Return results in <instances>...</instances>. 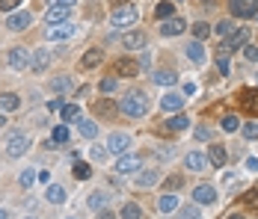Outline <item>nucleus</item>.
<instances>
[{
	"mask_svg": "<svg viewBox=\"0 0 258 219\" xmlns=\"http://www.w3.org/2000/svg\"><path fill=\"white\" fill-rule=\"evenodd\" d=\"M119 110H122L128 119H140V116L149 113V98H146L143 92H131V95H125V101L119 104Z\"/></svg>",
	"mask_w": 258,
	"mask_h": 219,
	"instance_id": "1",
	"label": "nucleus"
},
{
	"mask_svg": "<svg viewBox=\"0 0 258 219\" xmlns=\"http://www.w3.org/2000/svg\"><path fill=\"white\" fill-rule=\"evenodd\" d=\"M140 21V9L137 6H119V9H113V15H110V24L116 27V30H128V27H134Z\"/></svg>",
	"mask_w": 258,
	"mask_h": 219,
	"instance_id": "2",
	"label": "nucleus"
},
{
	"mask_svg": "<svg viewBox=\"0 0 258 219\" xmlns=\"http://www.w3.org/2000/svg\"><path fill=\"white\" fill-rule=\"evenodd\" d=\"M244 44H250V30L247 27H238L232 36H226V42L217 47V56H229L232 50H238V47H244Z\"/></svg>",
	"mask_w": 258,
	"mask_h": 219,
	"instance_id": "3",
	"label": "nucleus"
},
{
	"mask_svg": "<svg viewBox=\"0 0 258 219\" xmlns=\"http://www.w3.org/2000/svg\"><path fill=\"white\" fill-rule=\"evenodd\" d=\"M27 148H30V139H27V133H21V131H12V133L6 136V154H9V157H21Z\"/></svg>",
	"mask_w": 258,
	"mask_h": 219,
	"instance_id": "4",
	"label": "nucleus"
},
{
	"mask_svg": "<svg viewBox=\"0 0 258 219\" xmlns=\"http://www.w3.org/2000/svg\"><path fill=\"white\" fill-rule=\"evenodd\" d=\"M6 65H9V71H24V68L30 65L27 47H12V50L6 53Z\"/></svg>",
	"mask_w": 258,
	"mask_h": 219,
	"instance_id": "5",
	"label": "nucleus"
},
{
	"mask_svg": "<svg viewBox=\"0 0 258 219\" xmlns=\"http://www.w3.org/2000/svg\"><path fill=\"white\" fill-rule=\"evenodd\" d=\"M229 9L235 18H253V15H258V0H232Z\"/></svg>",
	"mask_w": 258,
	"mask_h": 219,
	"instance_id": "6",
	"label": "nucleus"
},
{
	"mask_svg": "<svg viewBox=\"0 0 258 219\" xmlns=\"http://www.w3.org/2000/svg\"><path fill=\"white\" fill-rule=\"evenodd\" d=\"M113 71H119L122 77H137L140 74V62L131 59V56H119V59H113Z\"/></svg>",
	"mask_w": 258,
	"mask_h": 219,
	"instance_id": "7",
	"label": "nucleus"
},
{
	"mask_svg": "<svg viewBox=\"0 0 258 219\" xmlns=\"http://www.w3.org/2000/svg\"><path fill=\"white\" fill-rule=\"evenodd\" d=\"M238 104H241L244 113L258 116V89H244V92L238 95Z\"/></svg>",
	"mask_w": 258,
	"mask_h": 219,
	"instance_id": "8",
	"label": "nucleus"
},
{
	"mask_svg": "<svg viewBox=\"0 0 258 219\" xmlns=\"http://www.w3.org/2000/svg\"><path fill=\"white\" fill-rule=\"evenodd\" d=\"M116 101H110V98H98V101H92V113L98 116V119H116Z\"/></svg>",
	"mask_w": 258,
	"mask_h": 219,
	"instance_id": "9",
	"label": "nucleus"
},
{
	"mask_svg": "<svg viewBox=\"0 0 258 219\" xmlns=\"http://www.w3.org/2000/svg\"><path fill=\"white\" fill-rule=\"evenodd\" d=\"M71 33H74V27L62 21V24H51V27L45 30V39H48V42H62V39H68Z\"/></svg>",
	"mask_w": 258,
	"mask_h": 219,
	"instance_id": "10",
	"label": "nucleus"
},
{
	"mask_svg": "<svg viewBox=\"0 0 258 219\" xmlns=\"http://www.w3.org/2000/svg\"><path fill=\"white\" fill-rule=\"evenodd\" d=\"M131 148V136L128 133H113L110 139H107V151L110 154H125Z\"/></svg>",
	"mask_w": 258,
	"mask_h": 219,
	"instance_id": "11",
	"label": "nucleus"
},
{
	"mask_svg": "<svg viewBox=\"0 0 258 219\" xmlns=\"http://www.w3.org/2000/svg\"><path fill=\"white\" fill-rule=\"evenodd\" d=\"M193 199H196L199 205H214V202H217V190H214L211 184H199V187L193 190Z\"/></svg>",
	"mask_w": 258,
	"mask_h": 219,
	"instance_id": "12",
	"label": "nucleus"
},
{
	"mask_svg": "<svg viewBox=\"0 0 258 219\" xmlns=\"http://www.w3.org/2000/svg\"><path fill=\"white\" fill-rule=\"evenodd\" d=\"M184 30H187V21H181V18H166L160 24V33L163 36H181Z\"/></svg>",
	"mask_w": 258,
	"mask_h": 219,
	"instance_id": "13",
	"label": "nucleus"
},
{
	"mask_svg": "<svg viewBox=\"0 0 258 219\" xmlns=\"http://www.w3.org/2000/svg\"><path fill=\"white\" fill-rule=\"evenodd\" d=\"M181 107H184V95L169 92V95H163V98H160V110H163V113H178Z\"/></svg>",
	"mask_w": 258,
	"mask_h": 219,
	"instance_id": "14",
	"label": "nucleus"
},
{
	"mask_svg": "<svg viewBox=\"0 0 258 219\" xmlns=\"http://www.w3.org/2000/svg\"><path fill=\"white\" fill-rule=\"evenodd\" d=\"M30 21H33V18H30V12H15V15H9L6 27L18 33V30H27V27H30Z\"/></svg>",
	"mask_w": 258,
	"mask_h": 219,
	"instance_id": "15",
	"label": "nucleus"
},
{
	"mask_svg": "<svg viewBox=\"0 0 258 219\" xmlns=\"http://www.w3.org/2000/svg\"><path fill=\"white\" fill-rule=\"evenodd\" d=\"M122 44H125L128 50H137V47H146V36H143L140 30H131V33H125V36H122Z\"/></svg>",
	"mask_w": 258,
	"mask_h": 219,
	"instance_id": "16",
	"label": "nucleus"
},
{
	"mask_svg": "<svg viewBox=\"0 0 258 219\" xmlns=\"http://www.w3.org/2000/svg\"><path fill=\"white\" fill-rule=\"evenodd\" d=\"M184 163H187V169H193V172H202V169H208V157L205 154H199V151H190L187 157H184Z\"/></svg>",
	"mask_w": 258,
	"mask_h": 219,
	"instance_id": "17",
	"label": "nucleus"
},
{
	"mask_svg": "<svg viewBox=\"0 0 258 219\" xmlns=\"http://www.w3.org/2000/svg\"><path fill=\"white\" fill-rule=\"evenodd\" d=\"M45 21H48V24H62V21H68V6H51V9L45 12Z\"/></svg>",
	"mask_w": 258,
	"mask_h": 219,
	"instance_id": "18",
	"label": "nucleus"
},
{
	"mask_svg": "<svg viewBox=\"0 0 258 219\" xmlns=\"http://www.w3.org/2000/svg\"><path fill=\"white\" fill-rule=\"evenodd\" d=\"M134 169H140V157L128 154V157H119V160H116V172H119V175H128V172H134Z\"/></svg>",
	"mask_w": 258,
	"mask_h": 219,
	"instance_id": "19",
	"label": "nucleus"
},
{
	"mask_svg": "<svg viewBox=\"0 0 258 219\" xmlns=\"http://www.w3.org/2000/svg\"><path fill=\"white\" fill-rule=\"evenodd\" d=\"M101 59H104L101 47H92V50H86V53H83V59H80V68H95V65H101Z\"/></svg>",
	"mask_w": 258,
	"mask_h": 219,
	"instance_id": "20",
	"label": "nucleus"
},
{
	"mask_svg": "<svg viewBox=\"0 0 258 219\" xmlns=\"http://www.w3.org/2000/svg\"><path fill=\"white\" fill-rule=\"evenodd\" d=\"M48 62H51L48 50H45V47H39V50L33 53V59H30V68H33V71H45V68H48Z\"/></svg>",
	"mask_w": 258,
	"mask_h": 219,
	"instance_id": "21",
	"label": "nucleus"
},
{
	"mask_svg": "<svg viewBox=\"0 0 258 219\" xmlns=\"http://www.w3.org/2000/svg\"><path fill=\"white\" fill-rule=\"evenodd\" d=\"M21 107V98L15 92H3L0 95V113H9V110H18Z\"/></svg>",
	"mask_w": 258,
	"mask_h": 219,
	"instance_id": "22",
	"label": "nucleus"
},
{
	"mask_svg": "<svg viewBox=\"0 0 258 219\" xmlns=\"http://www.w3.org/2000/svg\"><path fill=\"white\" fill-rule=\"evenodd\" d=\"M208 160H211V166H217V169H220V166H226V148L214 142V145H211V151H208Z\"/></svg>",
	"mask_w": 258,
	"mask_h": 219,
	"instance_id": "23",
	"label": "nucleus"
},
{
	"mask_svg": "<svg viewBox=\"0 0 258 219\" xmlns=\"http://www.w3.org/2000/svg\"><path fill=\"white\" fill-rule=\"evenodd\" d=\"M187 56H190L193 62H205V50H202V42H199V39L187 42Z\"/></svg>",
	"mask_w": 258,
	"mask_h": 219,
	"instance_id": "24",
	"label": "nucleus"
},
{
	"mask_svg": "<svg viewBox=\"0 0 258 219\" xmlns=\"http://www.w3.org/2000/svg\"><path fill=\"white\" fill-rule=\"evenodd\" d=\"M166 128H169V131H187V128H190V119H187L184 113H175L172 119H166Z\"/></svg>",
	"mask_w": 258,
	"mask_h": 219,
	"instance_id": "25",
	"label": "nucleus"
},
{
	"mask_svg": "<svg viewBox=\"0 0 258 219\" xmlns=\"http://www.w3.org/2000/svg\"><path fill=\"white\" fill-rule=\"evenodd\" d=\"M155 83L157 86H172V83H178V74L175 71H155Z\"/></svg>",
	"mask_w": 258,
	"mask_h": 219,
	"instance_id": "26",
	"label": "nucleus"
},
{
	"mask_svg": "<svg viewBox=\"0 0 258 219\" xmlns=\"http://www.w3.org/2000/svg\"><path fill=\"white\" fill-rule=\"evenodd\" d=\"M220 128H223L226 133H235V131L241 128V119H238L235 113H229V116H223V122H220Z\"/></svg>",
	"mask_w": 258,
	"mask_h": 219,
	"instance_id": "27",
	"label": "nucleus"
},
{
	"mask_svg": "<svg viewBox=\"0 0 258 219\" xmlns=\"http://www.w3.org/2000/svg\"><path fill=\"white\" fill-rule=\"evenodd\" d=\"M95 133H98V125L89 122V119H80V136L83 139H95Z\"/></svg>",
	"mask_w": 258,
	"mask_h": 219,
	"instance_id": "28",
	"label": "nucleus"
},
{
	"mask_svg": "<svg viewBox=\"0 0 258 219\" xmlns=\"http://www.w3.org/2000/svg\"><path fill=\"white\" fill-rule=\"evenodd\" d=\"M48 202L62 205V202H65V190H62L59 184H51V187H48Z\"/></svg>",
	"mask_w": 258,
	"mask_h": 219,
	"instance_id": "29",
	"label": "nucleus"
},
{
	"mask_svg": "<svg viewBox=\"0 0 258 219\" xmlns=\"http://www.w3.org/2000/svg\"><path fill=\"white\" fill-rule=\"evenodd\" d=\"M155 184H157V172H155V169L137 175V187H155Z\"/></svg>",
	"mask_w": 258,
	"mask_h": 219,
	"instance_id": "30",
	"label": "nucleus"
},
{
	"mask_svg": "<svg viewBox=\"0 0 258 219\" xmlns=\"http://www.w3.org/2000/svg\"><path fill=\"white\" fill-rule=\"evenodd\" d=\"M143 217V208L137 205V202H128L125 208H122V219H140Z\"/></svg>",
	"mask_w": 258,
	"mask_h": 219,
	"instance_id": "31",
	"label": "nucleus"
},
{
	"mask_svg": "<svg viewBox=\"0 0 258 219\" xmlns=\"http://www.w3.org/2000/svg\"><path fill=\"white\" fill-rule=\"evenodd\" d=\"M157 208H160V214H169V211H175V208H178V199H175V196H160Z\"/></svg>",
	"mask_w": 258,
	"mask_h": 219,
	"instance_id": "32",
	"label": "nucleus"
},
{
	"mask_svg": "<svg viewBox=\"0 0 258 219\" xmlns=\"http://www.w3.org/2000/svg\"><path fill=\"white\" fill-rule=\"evenodd\" d=\"M155 15H157L160 21H166V18H172V3H169V0H163V3H157V6H155Z\"/></svg>",
	"mask_w": 258,
	"mask_h": 219,
	"instance_id": "33",
	"label": "nucleus"
},
{
	"mask_svg": "<svg viewBox=\"0 0 258 219\" xmlns=\"http://www.w3.org/2000/svg\"><path fill=\"white\" fill-rule=\"evenodd\" d=\"M74 178H77V181L92 178V166H89V163H74Z\"/></svg>",
	"mask_w": 258,
	"mask_h": 219,
	"instance_id": "34",
	"label": "nucleus"
},
{
	"mask_svg": "<svg viewBox=\"0 0 258 219\" xmlns=\"http://www.w3.org/2000/svg\"><path fill=\"white\" fill-rule=\"evenodd\" d=\"M107 202H110V196H107V193H95V196H89V208H92V211H101Z\"/></svg>",
	"mask_w": 258,
	"mask_h": 219,
	"instance_id": "35",
	"label": "nucleus"
},
{
	"mask_svg": "<svg viewBox=\"0 0 258 219\" xmlns=\"http://www.w3.org/2000/svg\"><path fill=\"white\" fill-rule=\"evenodd\" d=\"M193 36L202 42V39H208L211 36V24H205V21H199V24H193Z\"/></svg>",
	"mask_w": 258,
	"mask_h": 219,
	"instance_id": "36",
	"label": "nucleus"
},
{
	"mask_svg": "<svg viewBox=\"0 0 258 219\" xmlns=\"http://www.w3.org/2000/svg\"><path fill=\"white\" fill-rule=\"evenodd\" d=\"M116 89H119V80H116V77H104V80H101V92H104V95H113Z\"/></svg>",
	"mask_w": 258,
	"mask_h": 219,
	"instance_id": "37",
	"label": "nucleus"
},
{
	"mask_svg": "<svg viewBox=\"0 0 258 219\" xmlns=\"http://www.w3.org/2000/svg\"><path fill=\"white\" fill-rule=\"evenodd\" d=\"M184 187V178L181 175H169L166 181H163V190H181Z\"/></svg>",
	"mask_w": 258,
	"mask_h": 219,
	"instance_id": "38",
	"label": "nucleus"
},
{
	"mask_svg": "<svg viewBox=\"0 0 258 219\" xmlns=\"http://www.w3.org/2000/svg\"><path fill=\"white\" fill-rule=\"evenodd\" d=\"M217 33L220 36H232L235 33V21H229V18L226 21H217Z\"/></svg>",
	"mask_w": 258,
	"mask_h": 219,
	"instance_id": "39",
	"label": "nucleus"
},
{
	"mask_svg": "<svg viewBox=\"0 0 258 219\" xmlns=\"http://www.w3.org/2000/svg\"><path fill=\"white\" fill-rule=\"evenodd\" d=\"M59 113H62V119H65V122H74V119H77V113H80V110H77V107H74V104H62V110H59Z\"/></svg>",
	"mask_w": 258,
	"mask_h": 219,
	"instance_id": "40",
	"label": "nucleus"
},
{
	"mask_svg": "<svg viewBox=\"0 0 258 219\" xmlns=\"http://www.w3.org/2000/svg\"><path fill=\"white\" fill-rule=\"evenodd\" d=\"M53 139H56V145L68 142V125H59V128H53Z\"/></svg>",
	"mask_w": 258,
	"mask_h": 219,
	"instance_id": "41",
	"label": "nucleus"
},
{
	"mask_svg": "<svg viewBox=\"0 0 258 219\" xmlns=\"http://www.w3.org/2000/svg\"><path fill=\"white\" fill-rule=\"evenodd\" d=\"M247 208H253V211H258V190H250V193H244V199H241Z\"/></svg>",
	"mask_w": 258,
	"mask_h": 219,
	"instance_id": "42",
	"label": "nucleus"
},
{
	"mask_svg": "<svg viewBox=\"0 0 258 219\" xmlns=\"http://www.w3.org/2000/svg\"><path fill=\"white\" fill-rule=\"evenodd\" d=\"M51 89H53V92H65V89H71V80H68V77H56V80L51 83Z\"/></svg>",
	"mask_w": 258,
	"mask_h": 219,
	"instance_id": "43",
	"label": "nucleus"
},
{
	"mask_svg": "<svg viewBox=\"0 0 258 219\" xmlns=\"http://www.w3.org/2000/svg\"><path fill=\"white\" fill-rule=\"evenodd\" d=\"M244 59H247V62H258V47L256 44H244Z\"/></svg>",
	"mask_w": 258,
	"mask_h": 219,
	"instance_id": "44",
	"label": "nucleus"
},
{
	"mask_svg": "<svg viewBox=\"0 0 258 219\" xmlns=\"http://www.w3.org/2000/svg\"><path fill=\"white\" fill-rule=\"evenodd\" d=\"M33 181H36V172H33V169H24V172H21V187L27 190V187H33Z\"/></svg>",
	"mask_w": 258,
	"mask_h": 219,
	"instance_id": "45",
	"label": "nucleus"
},
{
	"mask_svg": "<svg viewBox=\"0 0 258 219\" xmlns=\"http://www.w3.org/2000/svg\"><path fill=\"white\" fill-rule=\"evenodd\" d=\"M244 136H247V139H258V125L256 122H250V125L244 128Z\"/></svg>",
	"mask_w": 258,
	"mask_h": 219,
	"instance_id": "46",
	"label": "nucleus"
},
{
	"mask_svg": "<svg viewBox=\"0 0 258 219\" xmlns=\"http://www.w3.org/2000/svg\"><path fill=\"white\" fill-rule=\"evenodd\" d=\"M217 68H220L223 74H229V71H232V65H229V59H226V56H217Z\"/></svg>",
	"mask_w": 258,
	"mask_h": 219,
	"instance_id": "47",
	"label": "nucleus"
},
{
	"mask_svg": "<svg viewBox=\"0 0 258 219\" xmlns=\"http://www.w3.org/2000/svg\"><path fill=\"white\" fill-rule=\"evenodd\" d=\"M18 3H21V0H0V9H3V12H12Z\"/></svg>",
	"mask_w": 258,
	"mask_h": 219,
	"instance_id": "48",
	"label": "nucleus"
},
{
	"mask_svg": "<svg viewBox=\"0 0 258 219\" xmlns=\"http://www.w3.org/2000/svg\"><path fill=\"white\" fill-rule=\"evenodd\" d=\"M184 219H202L199 217V208H187V211H184Z\"/></svg>",
	"mask_w": 258,
	"mask_h": 219,
	"instance_id": "49",
	"label": "nucleus"
},
{
	"mask_svg": "<svg viewBox=\"0 0 258 219\" xmlns=\"http://www.w3.org/2000/svg\"><path fill=\"white\" fill-rule=\"evenodd\" d=\"M196 136H199V139H211V131H208V128H199Z\"/></svg>",
	"mask_w": 258,
	"mask_h": 219,
	"instance_id": "50",
	"label": "nucleus"
},
{
	"mask_svg": "<svg viewBox=\"0 0 258 219\" xmlns=\"http://www.w3.org/2000/svg\"><path fill=\"white\" fill-rule=\"evenodd\" d=\"M51 6H68V9H71V6H74V0H51Z\"/></svg>",
	"mask_w": 258,
	"mask_h": 219,
	"instance_id": "51",
	"label": "nucleus"
},
{
	"mask_svg": "<svg viewBox=\"0 0 258 219\" xmlns=\"http://www.w3.org/2000/svg\"><path fill=\"white\" fill-rule=\"evenodd\" d=\"M247 166H250L253 172H258V157H250V160H247Z\"/></svg>",
	"mask_w": 258,
	"mask_h": 219,
	"instance_id": "52",
	"label": "nucleus"
},
{
	"mask_svg": "<svg viewBox=\"0 0 258 219\" xmlns=\"http://www.w3.org/2000/svg\"><path fill=\"white\" fill-rule=\"evenodd\" d=\"M92 157H95V160H101V157H104V148H95V145H92Z\"/></svg>",
	"mask_w": 258,
	"mask_h": 219,
	"instance_id": "53",
	"label": "nucleus"
},
{
	"mask_svg": "<svg viewBox=\"0 0 258 219\" xmlns=\"http://www.w3.org/2000/svg\"><path fill=\"white\" fill-rule=\"evenodd\" d=\"M39 181H42V184H48V181H51V172H48V169H45V172H39Z\"/></svg>",
	"mask_w": 258,
	"mask_h": 219,
	"instance_id": "54",
	"label": "nucleus"
},
{
	"mask_svg": "<svg viewBox=\"0 0 258 219\" xmlns=\"http://www.w3.org/2000/svg\"><path fill=\"white\" fill-rule=\"evenodd\" d=\"M113 3V9H119V6H128V0H110Z\"/></svg>",
	"mask_w": 258,
	"mask_h": 219,
	"instance_id": "55",
	"label": "nucleus"
},
{
	"mask_svg": "<svg viewBox=\"0 0 258 219\" xmlns=\"http://www.w3.org/2000/svg\"><path fill=\"white\" fill-rule=\"evenodd\" d=\"M98 219H116V214H110V211H104V214H101V217Z\"/></svg>",
	"mask_w": 258,
	"mask_h": 219,
	"instance_id": "56",
	"label": "nucleus"
},
{
	"mask_svg": "<svg viewBox=\"0 0 258 219\" xmlns=\"http://www.w3.org/2000/svg\"><path fill=\"white\" fill-rule=\"evenodd\" d=\"M196 3H199V6H208V3H214V0H196Z\"/></svg>",
	"mask_w": 258,
	"mask_h": 219,
	"instance_id": "57",
	"label": "nucleus"
},
{
	"mask_svg": "<svg viewBox=\"0 0 258 219\" xmlns=\"http://www.w3.org/2000/svg\"><path fill=\"white\" fill-rule=\"evenodd\" d=\"M229 219H247V217H244V214H232Z\"/></svg>",
	"mask_w": 258,
	"mask_h": 219,
	"instance_id": "58",
	"label": "nucleus"
},
{
	"mask_svg": "<svg viewBox=\"0 0 258 219\" xmlns=\"http://www.w3.org/2000/svg\"><path fill=\"white\" fill-rule=\"evenodd\" d=\"M3 125H6V116H3V113H0V128H3Z\"/></svg>",
	"mask_w": 258,
	"mask_h": 219,
	"instance_id": "59",
	"label": "nucleus"
},
{
	"mask_svg": "<svg viewBox=\"0 0 258 219\" xmlns=\"http://www.w3.org/2000/svg\"><path fill=\"white\" fill-rule=\"evenodd\" d=\"M0 219H6V211H0Z\"/></svg>",
	"mask_w": 258,
	"mask_h": 219,
	"instance_id": "60",
	"label": "nucleus"
}]
</instances>
